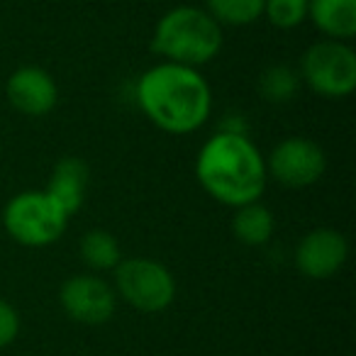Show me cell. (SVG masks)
Listing matches in <instances>:
<instances>
[{
	"instance_id": "4fadbf2b",
	"label": "cell",
	"mask_w": 356,
	"mask_h": 356,
	"mask_svg": "<svg viewBox=\"0 0 356 356\" xmlns=\"http://www.w3.org/2000/svg\"><path fill=\"white\" fill-rule=\"evenodd\" d=\"M276 220H273L271 210L261 203H247L239 205L237 213L232 218V232L239 242L249 244V247H261L271 239Z\"/></svg>"
},
{
	"instance_id": "ac0fdd59",
	"label": "cell",
	"mask_w": 356,
	"mask_h": 356,
	"mask_svg": "<svg viewBox=\"0 0 356 356\" xmlns=\"http://www.w3.org/2000/svg\"><path fill=\"white\" fill-rule=\"evenodd\" d=\"M20 334V315L8 300L0 298V349L10 346Z\"/></svg>"
},
{
	"instance_id": "30bf717a",
	"label": "cell",
	"mask_w": 356,
	"mask_h": 356,
	"mask_svg": "<svg viewBox=\"0 0 356 356\" xmlns=\"http://www.w3.org/2000/svg\"><path fill=\"white\" fill-rule=\"evenodd\" d=\"M6 95L17 113L27 115V118H42L54 110L59 90H56L54 79L44 69L22 66L8 79Z\"/></svg>"
},
{
	"instance_id": "7c38bea8",
	"label": "cell",
	"mask_w": 356,
	"mask_h": 356,
	"mask_svg": "<svg viewBox=\"0 0 356 356\" xmlns=\"http://www.w3.org/2000/svg\"><path fill=\"white\" fill-rule=\"evenodd\" d=\"M307 17L337 42L356 35V0H307Z\"/></svg>"
},
{
	"instance_id": "7a4b0ae2",
	"label": "cell",
	"mask_w": 356,
	"mask_h": 356,
	"mask_svg": "<svg viewBox=\"0 0 356 356\" xmlns=\"http://www.w3.org/2000/svg\"><path fill=\"white\" fill-rule=\"evenodd\" d=\"M198 181L225 205L257 203L266 186V163L247 134L220 132L205 142L195 163Z\"/></svg>"
},
{
	"instance_id": "ba28073f",
	"label": "cell",
	"mask_w": 356,
	"mask_h": 356,
	"mask_svg": "<svg viewBox=\"0 0 356 356\" xmlns=\"http://www.w3.org/2000/svg\"><path fill=\"white\" fill-rule=\"evenodd\" d=\"M59 300L64 312L81 325H103L115 315V291L98 276H71L61 286Z\"/></svg>"
},
{
	"instance_id": "9c48e42d",
	"label": "cell",
	"mask_w": 356,
	"mask_h": 356,
	"mask_svg": "<svg viewBox=\"0 0 356 356\" xmlns=\"http://www.w3.org/2000/svg\"><path fill=\"white\" fill-rule=\"evenodd\" d=\"M346 254H349V247H346L344 234L337 229L320 227L300 239L296 249V266L302 276L322 281V278L334 276L344 266Z\"/></svg>"
},
{
	"instance_id": "2e32d148",
	"label": "cell",
	"mask_w": 356,
	"mask_h": 356,
	"mask_svg": "<svg viewBox=\"0 0 356 356\" xmlns=\"http://www.w3.org/2000/svg\"><path fill=\"white\" fill-rule=\"evenodd\" d=\"M259 93L268 103H288L298 93V74L286 64L268 66L259 79Z\"/></svg>"
},
{
	"instance_id": "6da1fadb",
	"label": "cell",
	"mask_w": 356,
	"mask_h": 356,
	"mask_svg": "<svg viewBox=\"0 0 356 356\" xmlns=\"http://www.w3.org/2000/svg\"><path fill=\"white\" fill-rule=\"evenodd\" d=\"M139 108L163 132L188 134L198 129L210 115V88L191 66L159 64L139 79Z\"/></svg>"
},
{
	"instance_id": "3957f363",
	"label": "cell",
	"mask_w": 356,
	"mask_h": 356,
	"mask_svg": "<svg viewBox=\"0 0 356 356\" xmlns=\"http://www.w3.org/2000/svg\"><path fill=\"white\" fill-rule=\"evenodd\" d=\"M222 47L220 25L200 8H173L154 27L152 49L171 64L200 66L218 56Z\"/></svg>"
},
{
	"instance_id": "9a60e30c",
	"label": "cell",
	"mask_w": 356,
	"mask_h": 356,
	"mask_svg": "<svg viewBox=\"0 0 356 356\" xmlns=\"http://www.w3.org/2000/svg\"><path fill=\"white\" fill-rule=\"evenodd\" d=\"M208 3V15L218 25L244 27L257 22L264 15V3L266 0H205Z\"/></svg>"
},
{
	"instance_id": "8fae6325",
	"label": "cell",
	"mask_w": 356,
	"mask_h": 356,
	"mask_svg": "<svg viewBox=\"0 0 356 356\" xmlns=\"http://www.w3.org/2000/svg\"><path fill=\"white\" fill-rule=\"evenodd\" d=\"M86 186H88V166L79 156H64L51 171L47 195L66 218H71L83 205Z\"/></svg>"
},
{
	"instance_id": "5bb4252c",
	"label": "cell",
	"mask_w": 356,
	"mask_h": 356,
	"mask_svg": "<svg viewBox=\"0 0 356 356\" xmlns=\"http://www.w3.org/2000/svg\"><path fill=\"white\" fill-rule=\"evenodd\" d=\"M81 259L95 271H110L122 261L118 239L105 229H90L81 239Z\"/></svg>"
},
{
	"instance_id": "5b68a950",
	"label": "cell",
	"mask_w": 356,
	"mask_h": 356,
	"mask_svg": "<svg viewBox=\"0 0 356 356\" xmlns=\"http://www.w3.org/2000/svg\"><path fill=\"white\" fill-rule=\"evenodd\" d=\"M118 293L139 312H161L176 298V281L154 259H124L115 266Z\"/></svg>"
},
{
	"instance_id": "277c9868",
	"label": "cell",
	"mask_w": 356,
	"mask_h": 356,
	"mask_svg": "<svg viewBox=\"0 0 356 356\" xmlns=\"http://www.w3.org/2000/svg\"><path fill=\"white\" fill-rule=\"evenodd\" d=\"M3 222L15 242L25 247H47L64 234L69 218L51 203L47 193L27 191L6 205Z\"/></svg>"
},
{
	"instance_id": "8992f818",
	"label": "cell",
	"mask_w": 356,
	"mask_h": 356,
	"mask_svg": "<svg viewBox=\"0 0 356 356\" xmlns=\"http://www.w3.org/2000/svg\"><path fill=\"white\" fill-rule=\"evenodd\" d=\"M300 74L322 98H346L356 88V54L337 40L317 42L302 54Z\"/></svg>"
},
{
	"instance_id": "52a82bcc",
	"label": "cell",
	"mask_w": 356,
	"mask_h": 356,
	"mask_svg": "<svg viewBox=\"0 0 356 356\" xmlns=\"http://www.w3.org/2000/svg\"><path fill=\"white\" fill-rule=\"evenodd\" d=\"M325 152L315 142L302 137L283 139L268 156V171L278 184L288 188H305L320 181L325 173Z\"/></svg>"
},
{
	"instance_id": "e0dca14e",
	"label": "cell",
	"mask_w": 356,
	"mask_h": 356,
	"mask_svg": "<svg viewBox=\"0 0 356 356\" xmlns=\"http://www.w3.org/2000/svg\"><path fill=\"white\" fill-rule=\"evenodd\" d=\"M268 22L281 30L298 27L307 17V0H266L264 3Z\"/></svg>"
}]
</instances>
